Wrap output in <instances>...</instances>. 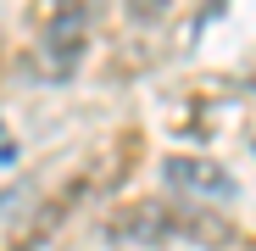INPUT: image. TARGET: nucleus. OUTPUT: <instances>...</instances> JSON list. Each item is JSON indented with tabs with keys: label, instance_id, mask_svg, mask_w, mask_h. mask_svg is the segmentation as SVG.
<instances>
[{
	"label": "nucleus",
	"instance_id": "obj_3",
	"mask_svg": "<svg viewBox=\"0 0 256 251\" xmlns=\"http://www.w3.org/2000/svg\"><path fill=\"white\" fill-rule=\"evenodd\" d=\"M162 179L173 184L178 195H234V179L223 173L218 162H200V156H167Z\"/></svg>",
	"mask_w": 256,
	"mask_h": 251
},
{
	"label": "nucleus",
	"instance_id": "obj_4",
	"mask_svg": "<svg viewBox=\"0 0 256 251\" xmlns=\"http://www.w3.org/2000/svg\"><path fill=\"white\" fill-rule=\"evenodd\" d=\"M167 6H173V0H128V17L134 23H162Z\"/></svg>",
	"mask_w": 256,
	"mask_h": 251
},
{
	"label": "nucleus",
	"instance_id": "obj_5",
	"mask_svg": "<svg viewBox=\"0 0 256 251\" xmlns=\"http://www.w3.org/2000/svg\"><path fill=\"white\" fill-rule=\"evenodd\" d=\"M0 134H6V129H0ZM0 156H12V145H6V140H0Z\"/></svg>",
	"mask_w": 256,
	"mask_h": 251
},
{
	"label": "nucleus",
	"instance_id": "obj_2",
	"mask_svg": "<svg viewBox=\"0 0 256 251\" xmlns=\"http://www.w3.org/2000/svg\"><path fill=\"white\" fill-rule=\"evenodd\" d=\"M84 45H90V6H84V0H62L50 28H45V67L56 78H67L78 67Z\"/></svg>",
	"mask_w": 256,
	"mask_h": 251
},
{
	"label": "nucleus",
	"instance_id": "obj_1",
	"mask_svg": "<svg viewBox=\"0 0 256 251\" xmlns=\"http://www.w3.org/2000/svg\"><path fill=\"white\" fill-rule=\"evenodd\" d=\"M112 240H128V245H173V240H190V245H206L218 251L234 240V229L206 212V206H190V201H134V206H117L112 223H106Z\"/></svg>",
	"mask_w": 256,
	"mask_h": 251
}]
</instances>
